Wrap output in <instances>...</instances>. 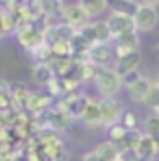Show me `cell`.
Segmentation results:
<instances>
[{
	"instance_id": "obj_37",
	"label": "cell",
	"mask_w": 159,
	"mask_h": 161,
	"mask_svg": "<svg viewBox=\"0 0 159 161\" xmlns=\"http://www.w3.org/2000/svg\"><path fill=\"white\" fill-rule=\"evenodd\" d=\"M117 161H120V159H117Z\"/></svg>"
},
{
	"instance_id": "obj_36",
	"label": "cell",
	"mask_w": 159,
	"mask_h": 161,
	"mask_svg": "<svg viewBox=\"0 0 159 161\" xmlns=\"http://www.w3.org/2000/svg\"><path fill=\"white\" fill-rule=\"evenodd\" d=\"M156 116L159 117V108H156Z\"/></svg>"
},
{
	"instance_id": "obj_22",
	"label": "cell",
	"mask_w": 159,
	"mask_h": 161,
	"mask_svg": "<svg viewBox=\"0 0 159 161\" xmlns=\"http://www.w3.org/2000/svg\"><path fill=\"white\" fill-rule=\"evenodd\" d=\"M62 0H41V15L45 18L62 13Z\"/></svg>"
},
{
	"instance_id": "obj_23",
	"label": "cell",
	"mask_w": 159,
	"mask_h": 161,
	"mask_svg": "<svg viewBox=\"0 0 159 161\" xmlns=\"http://www.w3.org/2000/svg\"><path fill=\"white\" fill-rule=\"evenodd\" d=\"M145 132H146L148 137H151L159 145V117L157 116L146 117V120H145Z\"/></svg>"
},
{
	"instance_id": "obj_3",
	"label": "cell",
	"mask_w": 159,
	"mask_h": 161,
	"mask_svg": "<svg viewBox=\"0 0 159 161\" xmlns=\"http://www.w3.org/2000/svg\"><path fill=\"white\" fill-rule=\"evenodd\" d=\"M99 108H101V122L104 125H112L117 124L120 116L124 112V108L120 101L115 98H102L99 99Z\"/></svg>"
},
{
	"instance_id": "obj_17",
	"label": "cell",
	"mask_w": 159,
	"mask_h": 161,
	"mask_svg": "<svg viewBox=\"0 0 159 161\" xmlns=\"http://www.w3.org/2000/svg\"><path fill=\"white\" fill-rule=\"evenodd\" d=\"M140 3H136L135 0H112L110 2V8L112 12L117 15H127V16H133L136 8Z\"/></svg>"
},
{
	"instance_id": "obj_25",
	"label": "cell",
	"mask_w": 159,
	"mask_h": 161,
	"mask_svg": "<svg viewBox=\"0 0 159 161\" xmlns=\"http://www.w3.org/2000/svg\"><path fill=\"white\" fill-rule=\"evenodd\" d=\"M93 30H94V39H96V42H107L112 37L106 21L94 23V25H93Z\"/></svg>"
},
{
	"instance_id": "obj_29",
	"label": "cell",
	"mask_w": 159,
	"mask_h": 161,
	"mask_svg": "<svg viewBox=\"0 0 159 161\" xmlns=\"http://www.w3.org/2000/svg\"><path fill=\"white\" fill-rule=\"evenodd\" d=\"M119 159L120 161H140L133 151H125V153H122V155L119 156Z\"/></svg>"
},
{
	"instance_id": "obj_15",
	"label": "cell",
	"mask_w": 159,
	"mask_h": 161,
	"mask_svg": "<svg viewBox=\"0 0 159 161\" xmlns=\"http://www.w3.org/2000/svg\"><path fill=\"white\" fill-rule=\"evenodd\" d=\"M149 85H151V81L143 78V77H140L136 81H133L132 85H128V94H130V98H132L133 101H143L145 96H146V91L149 88Z\"/></svg>"
},
{
	"instance_id": "obj_18",
	"label": "cell",
	"mask_w": 159,
	"mask_h": 161,
	"mask_svg": "<svg viewBox=\"0 0 159 161\" xmlns=\"http://www.w3.org/2000/svg\"><path fill=\"white\" fill-rule=\"evenodd\" d=\"M94 153L101 161H117L119 159V150L112 142H104L96 147Z\"/></svg>"
},
{
	"instance_id": "obj_6",
	"label": "cell",
	"mask_w": 159,
	"mask_h": 161,
	"mask_svg": "<svg viewBox=\"0 0 159 161\" xmlns=\"http://www.w3.org/2000/svg\"><path fill=\"white\" fill-rule=\"evenodd\" d=\"M77 30L72 28L67 23H62V25H55V26H47L44 31V44H52L54 41H65V42H70V39L75 36Z\"/></svg>"
},
{
	"instance_id": "obj_12",
	"label": "cell",
	"mask_w": 159,
	"mask_h": 161,
	"mask_svg": "<svg viewBox=\"0 0 159 161\" xmlns=\"http://www.w3.org/2000/svg\"><path fill=\"white\" fill-rule=\"evenodd\" d=\"M29 91L26 90V86L20 81L10 83V103H12V111L18 112L23 111L26 108V99Z\"/></svg>"
},
{
	"instance_id": "obj_20",
	"label": "cell",
	"mask_w": 159,
	"mask_h": 161,
	"mask_svg": "<svg viewBox=\"0 0 159 161\" xmlns=\"http://www.w3.org/2000/svg\"><path fill=\"white\" fill-rule=\"evenodd\" d=\"M80 5L88 16H98L109 7V2L107 0H80Z\"/></svg>"
},
{
	"instance_id": "obj_2",
	"label": "cell",
	"mask_w": 159,
	"mask_h": 161,
	"mask_svg": "<svg viewBox=\"0 0 159 161\" xmlns=\"http://www.w3.org/2000/svg\"><path fill=\"white\" fill-rule=\"evenodd\" d=\"M132 18H133V23H135V30L151 31L153 28L157 25L159 15H157L156 7L143 3V5H138L136 12H135V15Z\"/></svg>"
},
{
	"instance_id": "obj_24",
	"label": "cell",
	"mask_w": 159,
	"mask_h": 161,
	"mask_svg": "<svg viewBox=\"0 0 159 161\" xmlns=\"http://www.w3.org/2000/svg\"><path fill=\"white\" fill-rule=\"evenodd\" d=\"M143 103L146 104V106L153 108V109L159 108V83H151L149 85Z\"/></svg>"
},
{
	"instance_id": "obj_26",
	"label": "cell",
	"mask_w": 159,
	"mask_h": 161,
	"mask_svg": "<svg viewBox=\"0 0 159 161\" xmlns=\"http://www.w3.org/2000/svg\"><path fill=\"white\" fill-rule=\"evenodd\" d=\"M125 134H127L125 127H122L119 122H117V124H112V125H107V135H109L112 143H119V142H122Z\"/></svg>"
},
{
	"instance_id": "obj_9",
	"label": "cell",
	"mask_w": 159,
	"mask_h": 161,
	"mask_svg": "<svg viewBox=\"0 0 159 161\" xmlns=\"http://www.w3.org/2000/svg\"><path fill=\"white\" fill-rule=\"evenodd\" d=\"M62 15L65 18V23L70 25L72 28H81V26H85L86 21H88V15L86 12L81 8V5H70V7H63L62 8Z\"/></svg>"
},
{
	"instance_id": "obj_19",
	"label": "cell",
	"mask_w": 159,
	"mask_h": 161,
	"mask_svg": "<svg viewBox=\"0 0 159 161\" xmlns=\"http://www.w3.org/2000/svg\"><path fill=\"white\" fill-rule=\"evenodd\" d=\"M115 41H117V47L119 49H124L127 52L130 51H136L138 47V34L135 31H128V33H124V34H119L115 36Z\"/></svg>"
},
{
	"instance_id": "obj_35",
	"label": "cell",
	"mask_w": 159,
	"mask_h": 161,
	"mask_svg": "<svg viewBox=\"0 0 159 161\" xmlns=\"http://www.w3.org/2000/svg\"><path fill=\"white\" fill-rule=\"evenodd\" d=\"M153 52H154V55H156V57H159V44L154 47V51H153Z\"/></svg>"
},
{
	"instance_id": "obj_21",
	"label": "cell",
	"mask_w": 159,
	"mask_h": 161,
	"mask_svg": "<svg viewBox=\"0 0 159 161\" xmlns=\"http://www.w3.org/2000/svg\"><path fill=\"white\" fill-rule=\"evenodd\" d=\"M52 59H72V47L70 42L65 41H54L49 44Z\"/></svg>"
},
{
	"instance_id": "obj_10",
	"label": "cell",
	"mask_w": 159,
	"mask_h": 161,
	"mask_svg": "<svg viewBox=\"0 0 159 161\" xmlns=\"http://www.w3.org/2000/svg\"><path fill=\"white\" fill-rule=\"evenodd\" d=\"M81 122L88 127H96L102 125L101 122V108H99V99L96 98H88V103L85 106V111L81 114Z\"/></svg>"
},
{
	"instance_id": "obj_16",
	"label": "cell",
	"mask_w": 159,
	"mask_h": 161,
	"mask_svg": "<svg viewBox=\"0 0 159 161\" xmlns=\"http://www.w3.org/2000/svg\"><path fill=\"white\" fill-rule=\"evenodd\" d=\"M86 103H88L86 96H72L70 99H67V103H65V112L70 114L72 117H81Z\"/></svg>"
},
{
	"instance_id": "obj_28",
	"label": "cell",
	"mask_w": 159,
	"mask_h": 161,
	"mask_svg": "<svg viewBox=\"0 0 159 161\" xmlns=\"http://www.w3.org/2000/svg\"><path fill=\"white\" fill-rule=\"evenodd\" d=\"M138 78H140V73H138L136 70H133V72H128V73H125V75H124V77H120L122 83H124V85H127V86H128V85H132L133 81H136Z\"/></svg>"
},
{
	"instance_id": "obj_5",
	"label": "cell",
	"mask_w": 159,
	"mask_h": 161,
	"mask_svg": "<svg viewBox=\"0 0 159 161\" xmlns=\"http://www.w3.org/2000/svg\"><path fill=\"white\" fill-rule=\"evenodd\" d=\"M112 59V49L107 42H94L89 46L86 52V60L93 65H99V67H106Z\"/></svg>"
},
{
	"instance_id": "obj_8",
	"label": "cell",
	"mask_w": 159,
	"mask_h": 161,
	"mask_svg": "<svg viewBox=\"0 0 159 161\" xmlns=\"http://www.w3.org/2000/svg\"><path fill=\"white\" fill-rule=\"evenodd\" d=\"M133 153L136 155V158L140 161H153V158L159 153V145L156 143V142L148 137L146 134L140 137L138 143L133 150Z\"/></svg>"
},
{
	"instance_id": "obj_11",
	"label": "cell",
	"mask_w": 159,
	"mask_h": 161,
	"mask_svg": "<svg viewBox=\"0 0 159 161\" xmlns=\"http://www.w3.org/2000/svg\"><path fill=\"white\" fill-rule=\"evenodd\" d=\"M140 60H141V55H140L138 51H130L127 52L125 55H122V57L117 59V64H115V72L119 77H124L125 73L128 72H133L138 69L140 65Z\"/></svg>"
},
{
	"instance_id": "obj_27",
	"label": "cell",
	"mask_w": 159,
	"mask_h": 161,
	"mask_svg": "<svg viewBox=\"0 0 159 161\" xmlns=\"http://www.w3.org/2000/svg\"><path fill=\"white\" fill-rule=\"evenodd\" d=\"M119 124L122 125V127H125V130H133V129H136L138 119H136V116H135V112H132V111H124L122 116H120V119H119Z\"/></svg>"
},
{
	"instance_id": "obj_13",
	"label": "cell",
	"mask_w": 159,
	"mask_h": 161,
	"mask_svg": "<svg viewBox=\"0 0 159 161\" xmlns=\"http://www.w3.org/2000/svg\"><path fill=\"white\" fill-rule=\"evenodd\" d=\"M49 104H50V98L49 96L41 94V93H29L28 94V99H26V108L24 109L41 114V112L49 109Z\"/></svg>"
},
{
	"instance_id": "obj_30",
	"label": "cell",
	"mask_w": 159,
	"mask_h": 161,
	"mask_svg": "<svg viewBox=\"0 0 159 161\" xmlns=\"http://www.w3.org/2000/svg\"><path fill=\"white\" fill-rule=\"evenodd\" d=\"M81 161H101V159H99L98 155L94 153V150H93V151H89V153H86L85 156H83Z\"/></svg>"
},
{
	"instance_id": "obj_4",
	"label": "cell",
	"mask_w": 159,
	"mask_h": 161,
	"mask_svg": "<svg viewBox=\"0 0 159 161\" xmlns=\"http://www.w3.org/2000/svg\"><path fill=\"white\" fill-rule=\"evenodd\" d=\"M16 37L21 47H24L26 51H33L36 47H39L44 44V33L34 30L31 25H24L16 30Z\"/></svg>"
},
{
	"instance_id": "obj_33",
	"label": "cell",
	"mask_w": 159,
	"mask_h": 161,
	"mask_svg": "<svg viewBox=\"0 0 159 161\" xmlns=\"http://www.w3.org/2000/svg\"><path fill=\"white\" fill-rule=\"evenodd\" d=\"M143 3H145V5H153V7H154V5L159 3V0H143Z\"/></svg>"
},
{
	"instance_id": "obj_32",
	"label": "cell",
	"mask_w": 159,
	"mask_h": 161,
	"mask_svg": "<svg viewBox=\"0 0 159 161\" xmlns=\"http://www.w3.org/2000/svg\"><path fill=\"white\" fill-rule=\"evenodd\" d=\"M5 34V30H3V23H2V10H0V37Z\"/></svg>"
},
{
	"instance_id": "obj_1",
	"label": "cell",
	"mask_w": 159,
	"mask_h": 161,
	"mask_svg": "<svg viewBox=\"0 0 159 161\" xmlns=\"http://www.w3.org/2000/svg\"><path fill=\"white\" fill-rule=\"evenodd\" d=\"M93 80L96 83L98 91L104 98H114V94H117L122 86V80L117 75V72L107 67H98Z\"/></svg>"
},
{
	"instance_id": "obj_34",
	"label": "cell",
	"mask_w": 159,
	"mask_h": 161,
	"mask_svg": "<svg viewBox=\"0 0 159 161\" xmlns=\"http://www.w3.org/2000/svg\"><path fill=\"white\" fill-rule=\"evenodd\" d=\"M13 2H15V0H0V3H2V5H5V7H10Z\"/></svg>"
},
{
	"instance_id": "obj_14",
	"label": "cell",
	"mask_w": 159,
	"mask_h": 161,
	"mask_svg": "<svg viewBox=\"0 0 159 161\" xmlns=\"http://www.w3.org/2000/svg\"><path fill=\"white\" fill-rule=\"evenodd\" d=\"M55 77L49 62H37L33 69V80L39 85H47Z\"/></svg>"
},
{
	"instance_id": "obj_31",
	"label": "cell",
	"mask_w": 159,
	"mask_h": 161,
	"mask_svg": "<svg viewBox=\"0 0 159 161\" xmlns=\"http://www.w3.org/2000/svg\"><path fill=\"white\" fill-rule=\"evenodd\" d=\"M12 151H5L3 148H0V161H10Z\"/></svg>"
},
{
	"instance_id": "obj_7",
	"label": "cell",
	"mask_w": 159,
	"mask_h": 161,
	"mask_svg": "<svg viewBox=\"0 0 159 161\" xmlns=\"http://www.w3.org/2000/svg\"><path fill=\"white\" fill-rule=\"evenodd\" d=\"M106 25L110 31V36H119V34H124L128 31H135V23H133V18L132 16H127V15H117V13H112L107 20Z\"/></svg>"
}]
</instances>
